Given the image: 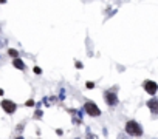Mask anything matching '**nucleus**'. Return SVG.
Wrapping results in <instances>:
<instances>
[{"instance_id": "f257e3e1", "label": "nucleus", "mask_w": 158, "mask_h": 139, "mask_svg": "<svg viewBox=\"0 0 158 139\" xmlns=\"http://www.w3.org/2000/svg\"><path fill=\"white\" fill-rule=\"evenodd\" d=\"M124 128H126V133H127L129 136H135V137L143 136V127H141L137 121H133V119L127 121Z\"/></svg>"}, {"instance_id": "f03ea898", "label": "nucleus", "mask_w": 158, "mask_h": 139, "mask_svg": "<svg viewBox=\"0 0 158 139\" xmlns=\"http://www.w3.org/2000/svg\"><path fill=\"white\" fill-rule=\"evenodd\" d=\"M84 110H85V113L90 116V118H98V116H101L99 107H98L95 102H92V101H87V102L84 104Z\"/></svg>"}, {"instance_id": "7ed1b4c3", "label": "nucleus", "mask_w": 158, "mask_h": 139, "mask_svg": "<svg viewBox=\"0 0 158 139\" xmlns=\"http://www.w3.org/2000/svg\"><path fill=\"white\" fill-rule=\"evenodd\" d=\"M104 99H105V104H107L108 107H116V105H118V96H116L115 91L107 90V91L104 93Z\"/></svg>"}, {"instance_id": "20e7f679", "label": "nucleus", "mask_w": 158, "mask_h": 139, "mask_svg": "<svg viewBox=\"0 0 158 139\" xmlns=\"http://www.w3.org/2000/svg\"><path fill=\"white\" fill-rule=\"evenodd\" d=\"M143 88H144V91L147 93V94L153 96V94H156V91H158V84L153 82V80H144L143 82Z\"/></svg>"}, {"instance_id": "39448f33", "label": "nucleus", "mask_w": 158, "mask_h": 139, "mask_svg": "<svg viewBox=\"0 0 158 139\" xmlns=\"http://www.w3.org/2000/svg\"><path fill=\"white\" fill-rule=\"evenodd\" d=\"M2 108H3L5 113H8V114H14L16 110H17V104L13 102V101H9V99H5V101H2Z\"/></svg>"}, {"instance_id": "423d86ee", "label": "nucleus", "mask_w": 158, "mask_h": 139, "mask_svg": "<svg viewBox=\"0 0 158 139\" xmlns=\"http://www.w3.org/2000/svg\"><path fill=\"white\" fill-rule=\"evenodd\" d=\"M147 108L150 110V113L152 114H158V99H155V98H152V99H149L147 101Z\"/></svg>"}, {"instance_id": "0eeeda50", "label": "nucleus", "mask_w": 158, "mask_h": 139, "mask_svg": "<svg viewBox=\"0 0 158 139\" xmlns=\"http://www.w3.org/2000/svg\"><path fill=\"white\" fill-rule=\"evenodd\" d=\"M13 66H16L17 70H25V63H24V60H20V59H14Z\"/></svg>"}, {"instance_id": "6e6552de", "label": "nucleus", "mask_w": 158, "mask_h": 139, "mask_svg": "<svg viewBox=\"0 0 158 139\" xmlns=\"http://www.w3.org/2000/svg\"><path fill=\"white\" fill-rule=\"evenodd\" d=\"M8 54H9L11 57H14V59H19V51L14 50V48H9V50H8Z\"/></svg>"}, {"instance_id": "1a4fd4ad", "label": "nucleus", "mask_w": 158, "mask_h": 139, "mask_svg": "<svg viewBox=\"0 0 158 139\" xmlns=\"http://www.w3.org/2000/svg\"><path fill=\"white\" fill-rule=\"evenodd\" d=\"M85 139H99V137H98V134H95V133H92V131H90V130H87Z\"/></svg>"}, {"instance_id": "9d476101", "label": "nucleus", "mask_w": 158, "mask_h": 139, "mask_svg": "<svg viewBox=\"0 0 158 139\" xmlns=\"http://www.w3.org/2000/svg\"><path fill=\"white\" fill-rule=\"evenodd\" d=\"M118 139H129V134H127V133H119V134H118Z\"/></svg>"}, {"instance_id": "9b49d317", "label": "nucleus", "mask_w": 158, "mask_h": 139, "mask_svg": "<svg viewBox=\"0 0 158 139\" xmlns=\"http://www.w3.org/2000/svg\"><path fill=\"white\" fill-rule=\"evenodd\" d=\"M25 105H27V107H34V105H36V102H34L33 99H30V101H27V104H25Z\"/></svg>"}, {"instance_id": "f8f14e48", "label": "nucleus", "mask_w": 158, "mask_h": 139, "mask_svg": "<svg viewBox=\"0 0 158 139\" xmlns=\"http://www.w3.org/2000/svg\"><path fill=\"white\" fill-rule=\"evenodd\" d=\"M33 71H34L36 74H40V73H42V70H40L39 66H34V70H33Z\"/></svg>"}, {"instance_id": "ddd939ff", "label": "nucleus", "mask_w": 158, "mask_h": 139, "mask_svg": "<svg viewBox=\"0 0 158 139\" xmlns=\"http://www.w3.org/2000/svg\"><path fill=\"white\" fill-rule=\"evenodd\" d=\"M42 114H43V113H42V111H40V110H37V111H36V114H34V116H36V118H42Z\"/></svg>"}, {"instance_id": "4468645a", "label": "nucleus", "mask_w": 158, "mask_h": 139, "mask_svg": "<svg viewBox=\"0 0 158 139\" xmlns=\"http://www.w3.org/2000/svg\"><path fill=\"white\" fill-rule=\"evenodd\" d=\"M93 87H95V84H93V82H87V88H90V90H92Z\"/></svg>"}, {"instance_id": "2eb2a0df", "label": "nucleus", "mask_w": 158, "mask_h": 139, "mask_svg": "<svg viewBox=\"0 0 158 139\" xmlns=\"http://www.w3.org/2000/svg\"><path fill=\"white\" fill-rule=\"evenodd\" d=\"M5 45H6V42H5V40H2V39H0V48H3Z\"/></svg>"}, {"instance_id": "dca6fc26", "label": "nucleus", "mask_w": 158, "mask_h": 139, "mask_svg": "<svg viewBox=\"0 0 158 139\" xmlns=\"http://www.w3.org/2000/svg\"><path fill=\"white\" fill-rule=\"evenodd\" d=\"M76 66H78V68L81 70V68H82V63H81V62H76Z\"/></svg>"}, {"instance_id": "f3484780", "label": "nucleus", "mask_w": 158, "mask_h": 139, "mask_svg": "<svg viewBox=\"0 0 158 139\" xmlns=\"http://www.w3.org/2000/svg\"><path fill=\"white\" fill-rule=\"evenodd\" d=\"M0 96H3V90L2 88H0Z\"/></svg>"}, {"instance_id": "a211bd4d", "label": "nucleus", "mask_w": 158, "mask_h": 139, "mask_svg": "<svg viewBox=\"0 0 158 139\" xmlns=\"http://www.w3.org/2000/svg\"><path fill=\"white\" fill-rule=\"evenodd\" d=\"M0 3H6V0H0Z\"/></svg>"}, {"instance_id": "6ab92c4d", "label": "nucleus", "mask_w": 158, "mask_h": 139, "mask_svg": "<svg viewBox=\"0 0 158 139\" xmlns=\"http://www.w3.org/2000/svg\"><path fill=\"white\" fill-rule=\"evenodd\" d=\"M16 139H24V137H22V136H19V137H16Z\"/></svg>"}]
</instances>
